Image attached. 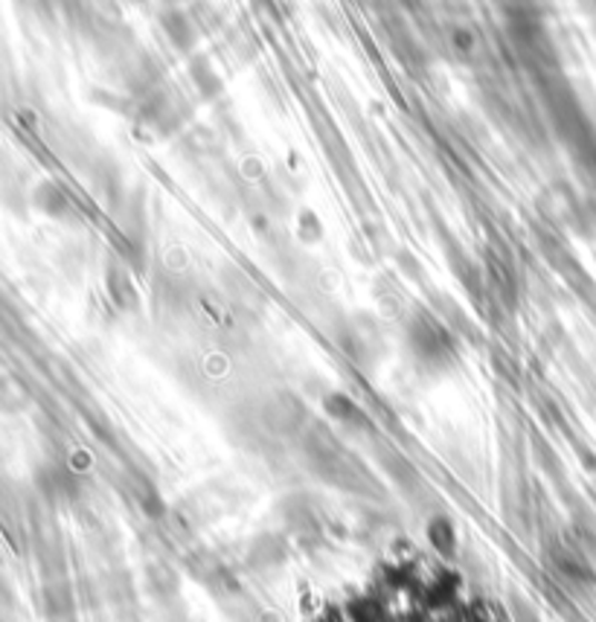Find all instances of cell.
<instances>
[{"instance_id":"obj_4","label":"cell","mask_w":596,"mask_h":622,"mask_svg":"<svg viewBox=\"0 0 596 622\" xmlns=\"http://www.w3.org/2000/svg\"><path fill=\"white\" fill-rule=\"evenodd\" d=\"M326 411H329V416H332L335 422L347 425L349 431H364V427L370 425V419L364 416L361 407L355 405L352 398L344 396V393H335V396L326 398Z\"/></svg>"},{"instance_id":"obj_5","label":"cell","mask_w":596,"mask_h":622,"mask_svg":"<svg viewBox=\"0 0 596 622\" xmlns=\"http://www.w3.org/2000/svg\"><path fill=\"white\" fill-rule=\"evenodd\" d=\"M163 27H167L169 38L175 41V47H189L192 41H196V32H192V27H189V21L183 18V12H169V16H163Z\"/></svg>"},{"instance_id":"obj_2","label":"cell","mask_w":596,"mask_h":622,"mask_svg":"<svg viewBox=\"0 0 596 622\" xmlns=\"http://www.w3.org/2000/svg\"><path fill=\"white\" fill-rule=\"evenodd\" d=\"M259 422L268 434L288 440V436H300L306 427V405L295 393H274L259 411Z\"/></svg>"},{"instance_id":"obj_3","label":"cell","mask_w":596,"mask_h":622,"mask_svg":"<svg viewBox=\"0 0 596 622\" xmlns=\"http://www.w3.org/2000/svg\"><path fill=\"white\" fill-rule=\"evenodd\" d=\"M446 45L451 50V56L463 65H475V61L484 59L486 53V45H484V36L477 30L475 23L468 21H451L446 27Z\"/></svg>"},{"instance_id":"obj_1","label":"cell","mask_w":596,"mask_h":622,"mask_svg":"<svg viewBox=\"0 0 596 622\" xmlns=\"http://www.w3.org/2000/svg\"><path fill=\"white\" fill-rule=\"evenodd\" d=\"M408 346L425 369H446L454 361V340L434 317L419 315L408 326Z\"/></svg>"}]
</instances>
